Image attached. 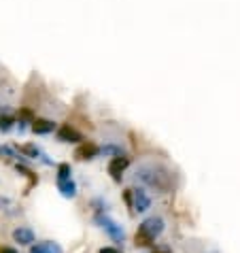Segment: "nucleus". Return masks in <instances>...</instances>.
Returning a JSON list of instances; mask_svg holds the SVG:
<instances>
[{"label": "nucleus", "instance_id": "1", "mask_svg": "<svg viewBox=\"0 0 240 253\" xmlns=\"http://www.w3.org/2000/svg\"><path fill=\"white\" fill-rule=\"evenodd\" d=\"M134 179L140 181L145 187H151L160 194H168V192H172V187H174L172 170L164 164H155V162L140 164L136 168V172H134Z\"/></svg>", "mask_w": 240, "mask_h": 253}, {"label": "nucleus", "instance_id": "2", "mask_svg": "<svg viewBox=\"0 0 240 253\" xmlns=\"http://www.w3.org/2000/svg\"><path fill=\"white\" fill-rule=\"evenodd\" d=\"M164 230H166V221L161 219L160 215L147 217V219L138 226L136 234H134V247H136V249L155 247V241L164 234Z\"/></svg>", "mask_w": 240, "mask_h": 253}, {"label": "nucleus", "instance_id": "3", "mask_svg": "<svg viewBox=\"0 0 240 253\" xmlns=\"http://www.w3.org/2000/svg\"><path fill=\"white\" fill-rule=\"evenodd\" d=\"M94 221L98 223V228L104 230V234H107L113 243H125V230L123 226H119L115 219H111V217L104 213V215H94Z\"/></svg>", "mask_w": 240, "mask_h": 253}, {"label": "nucleus", "instance_id": "4", "mask_svg": "<svg viewBox=\"0 0 240 253\" xmlns=\"http://www.w3.org/2000/svg\"><path fill=\"white\" fill-rule=\"evenodd\" d=\"M153 200L145 187H132V209L134 213H147L151 209Z\"/></svg>", "mask_w": 240, "mask_h": 253}, {"label": "nucleus", "instance_id": "5", "mask_svg": "<svg viewBox=\"0 0 240 253\" xmlns=\"http://www.w3.org/2000/svg\"><path fill=\"white\" fill-rule=\"evenodd\" d=\"M11 238L19 247H32L34 241H37V234H34V230L30 226H17L11 232Z\"/></svg>", "mask_w": 240, "mask_h": 253}, {"label": "nucleus", "instance_id": "6", "mask_svg": "<svg viewBox=\"0 0 240 253\" xmlns=\"http://www.w3.org/2000/svg\"><path fill=\"white\" fill-rule=\"evenodd\" d=\"M98 153H100V147H98L94 140H83V143L75 149V158L79 162H87V160L98 158Z\"/></svg>", "mask_w": 240, "mask_h": 253}, {"label": "nucleus", "instance_id": "7", "mask_svg": "<svg viewBox=\"0 0 240 253\" xmlns=\"http://www.w3.org/2000/svg\"><path fill=\"white\" fill-rule=\"evenodd\" d=\"M130 166V158L128 156H117V158H111L109 162V174L115 181H121L125 168Z\"/></svg>", "mask_w": 240, "mask_h": 253}, {"label": "nucleus", "instance_id": "8", "mask_svg": "<svg viewBox=\"0 0 240 253\" xmlns=\"http://www.w3.org/2000/svg\"><path fill=\"white\" fill-rule=\"evenodd\" d=\"M58 138L62 140V143H83V136L81 132H77L75 128H70V126H62V128L58 130Z\"/></svg>", "mask_w": 240, "mask_h": 253}, {"label": "nucleus", "instance_id": "9", "mask_svg": "<svg viewBox=\"0 0 240 253\" xmlns=\"http://www.w3.org/2000/svg\"><path fill=\"white\" fill-rule=\"evenodd\" d=\"M58 189H60V194L64 196V198H77V192H79L73 177L70 179H58Z\"/></svg>", "mask_w": 240, "mask_h": 253}, {"label": "nucleus", "instance_id": "10", "mask_svg": "<svg viewBox=\"0 0 240 253\" xmlns=\"http://www.w3.org/2000/svg\"><path fill=\"white\" fill-rule=\"evenodd\" d=\"M30 253H64V249H62L58 243H53V241H43V243L32 245Z\"/></svg>", "mask_w": 240, "mask_h": 253}, {"label": "nucleus", "instance_id": "11", "mask_svg": "<svg viewBox=\"0 0 240 253\" xmlns=\"http://www.w3.org/2000/svg\"><path fill=\"white\" fill-rule=\"evenodd\" d=\"M0 213L9 215V217H15L19 213V207L15 205V200L9 198V196H0Z\"/></svg>", "mask_w": 240, "mask_h": 253}, {"label": "nucleus", "instance_id": "12", "mask_svg": "<svg viewBox=\"0 0 240 253\" xmlns=\"http://www.w3.org/2000/svg\"><path fill=\"white\" fill-rule=\"evenodd\" d=\"M32 130L37 132V134H49V132L55 130V124L49 122V119H34V122H32Z\"/></svg>", "mask_w": 240, "mask_h": 253}, {"label": "nucleus", "instance_id": "13", "mask_svg": "<svg viewBox=\"0 0 240 253\" xmlns=\"http://www.w3.org/2000/svg\"><path fill=\"white\" fill-rule=\"evenodd\" d=\"M22 153H24V156H26V158H32V160H43V162H45V164H49V162L45 160L47 156H45V153H43V151H40V149H39V147H37V145H24V147H22Z\"/></svg>", "mask_w": 240, "mask_h": 253}, {"label": "nucleus", "instance_id": "14", "mask_svg": "<svg viewBox=\"0 0 240 253\" xmlns=\"http://www.w3.org/2000/svg\"><path fill=\"white\" fill-rule=\"evenodd\" d=\"M70 177H73V168H70V164H66V162H62L58 166V179H70Z\"/></svg>", "mask_w": 240, "mask_h": 253}, {"label": "nucleus", "instance_id": "15", "mask_svg": "<svg viewBox=\"0 0 240 253\" xmlns=\"http://www.w3.org/2000/svg\"><path fill=\"white\" fill-rule=\"evenodd\" d=\"M11 126H13V119L11 117H6V115L0 117V130L6 132V130H11Z\"/></svg>", "mask_w": 240, "mask_h": 253}, {"label": "nucleus", "instance_id": "16", "mask_svg": "<svg viewBox=\"0 0 240 253\" xmlns=\"http://www.w3.org/2000/svg\"><path fill=\"white\" fill-rule=\"evenodd\" d=\"M149 253H172V249L168 247V245H158V247H153Z\"/></svg>", "mask_w": 240, "mask_h": 253}, {"label": "nucleus", "instance_id": "17", "mask_svg": "<svg viewBox=\"0 0 240 253\" xmlns=\"http://www.w3.org/2000/svg\"><path fill=\"white\" fill-rule=\"evenodd\" d=\"M0 253H19L15 247H6V245H0Z\"/></svg>", "mask_w": 240, "mask_h": 253}, {"label": "nucleus", "instance_id": "18", "mask_svg": "<svg viewBox=\"0 0 240 253\" xmlns=\"http://www.w3.org/2000/svg\"><path fill=\"white\" fill-rule=\"evenodd\" d=\"M98 253H119L117 247H102V249H98Z\"/></svg>", "mask_w": 240, "mask_h": 253}]
</instances>
